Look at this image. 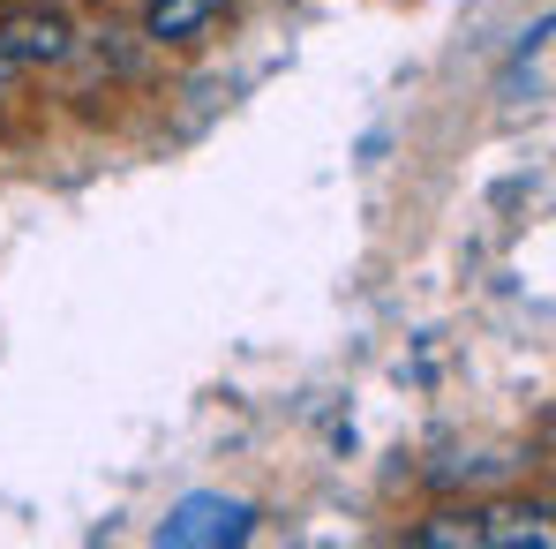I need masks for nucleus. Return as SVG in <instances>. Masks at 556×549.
<instances>
[{
    "label": "nucleus",
    "mask_w": 556,
    "mask_h": 549,
    "mask_svg": "<svg viewBox=\"0 0 556 549\" xmlns=\"http://www.w3.org/2000/svg\"><path fill=\"white\" fill-rule=\"evenodd\" d=\"M249 504L241 497H188V504H174V520L159 527V542L174 549H195V542H249Z\"/></svg>",
    "instance_id": "f257e3e1"
},
{
    "label": "nucleus",
    "mask_w": 556,
    "mask_h": 549,
    "mask_svg": "<svg viewBox=\"0 0 556 549\" xmlns=\"http://www.w3.org/2000/svg\"><path fill=\"white\" fill-rule=\"evenodd\" d=\"M68 38H76V30H68V15H53V8H46V15H8V23H0V53H15V61H61Z\"/></svg>",
    "instance_id": "f03ea898"
},
{
    "label": "nucleus",
    "mask_w": 556,
    "mask_h": 549,
    "mask_svg": "<svg viewBox=\"0 0 556 549\" xmlns=\"http://www.w3.org/2000/svg\"><path fill=\"white\" fill-rule=\"evenodd\" d=\"M211 15H218V0H151L143 30H151V38H166V46H181V38H195Z\"/></svg>",
    "instance_id": "7ed1b4c3"
},
{
    "label": "nucleus",
    "mask_w": 556,
    "mask_h": 549,
    "mask_svg": "<svg viewBox=\"0 0 556 549\" xmlns=\"http://www.w3.org/2000/svg\"><path fill=\"white\" fill-rule=\"evenodd\" d=\"M481 542H504V549H549V520L542 512H489L481 520Z\"/></svg>",
    "instance_id": "20e7f679"
},
{
    "label": "nucleus",
    "mask_w": 556,
    "mask_h": 549,
    "mask_svg": "<svg viewBox=\"0 0 556 549\" xmlns=\"http://www.w3.org/2000/svg\"><path fill=\"white\" fill-rule=\"evenodd\" d=\"M414 542H421V549H473V542H481V520H473V512H444V520L414 527Z\"/></svg>",
    "instance_id": "39448f33"
}]
</instances>
